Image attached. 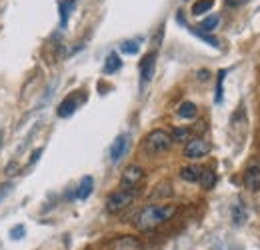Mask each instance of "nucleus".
I'll list each match as a JSON object with an SVG mask.
<instances>
[{"instance_id":"nucleus-4","label":"nucleus","mask_w":260,"mask_h":250,"mask_svg":"<svg viewBox=\"0 0 260 250\" xmlns=\"http://www.w3.org/2000/svg\"><path fill=\"white\" fill-rule=\"evenodd\" d=\"M144 180V170L138 166V164H130L128 168L122 172V178H120V186L126 188V190H136V186Z\"/></svg>"},{"instance_id":"nucleus-9","label":"nucleus","mask_w":260,"mask_h":250,"mask_svg":"<svg viewBox=\"0 0 260 250\" xmlns=\"http://www.w3.org/2000/svg\"><path fill=\"white\" fill-rule=\"evenodd\" d=\"M76 108H78V98L76 96H66L64 100L60 102V106L56 108V114L60 118H68V116H72L76 112Z\"/></svg>"},{"instance_id":"nucleus-25","label":"nucleus","mask_w":260,"mask_h":250,"mask_svg":"<svg viewBox=\"0 0 260 250\" xmlns=\"http://www.w3.org/2000/svg\"><path fill=\"white\" fill-rule=\"evenodd\" d=\"M10 190H12V184L10 182H6V184H0V202L10 194Z\"/></svg>"},{"instance_id":"nucleus-20","label":"nucleus","mask_w":260,"mask_h":250,"mask_svg":"<svg viewBox=\"0 0 260 250\" xmlns=\"http://www.w3.org/2000/svg\"><path fill=\"white\" fill-rule=\"evenodd\" d=\"M188 30L192 32V34H196L198 38H202L206 44H210V46H214V48H218L220 44H218V40L214 38V36H210V34H206V32H202V30H198V28H192V26H188Z\"/></svg>"},{"instance_id":"nucleus-11","label":"nucleus","mask_w":260,"mask_h":250,"mask_svg":"<svg viewBox=\"0 0 260 250\" xmlns=\"http://www.w3.org/2000/svg\"><path fill=\"white\" fill-rule=\"evenodd\" d=\"M120 68H122V60L118 58L116 52H110V54L106 56V63H104V74H114V72L120 70Z\"/></svg>"},{"instance_id":"nucleus-17","label":"nucleus","mask_w":260,"mask_h":250,"mask_svg":"<svg viewBox=\"0 0 260 250\" xmlns=\"http://www.w3.org/2000/svg\"><path fill=\"white\" fill-rule=\"evenodd\" d=\"M114 250H138V242L134 238H118L114 242Z\"/></svg>"},{"instance_id":"nucleus-24","label":"nucleus","mask_w":260,"mask_h":250,"mask_svg":"<svg viewBox=\"0 0 260 250\" xmlns=\"http://www.w3.org/2000/svg\"><path fill=\"white\" fill-rule=\"evenodd\" d=\"M24 234H26V228H24V224H16V226L10 230V238H12V240H20Z\"/></svg>"},{"instance_id":"nucleus-18","label":"nucleus","mask_w":260,"mask_h":250,"mask_svg":"<svg viewBox=\"0 0 260 250\" xmlns=\"http://www.w3.org/2000/svg\"><path fill=\"white\" fill-rule=\"evenodd\" d=\"M212 6H214V0H198V2H194V6H192V14L200 16V14L208 12Z\"/></svg>"},{"instance_id":"nucleus-28","label":"nucleus","mask_w":260,"mask_h":250,"mask_svg":"<svg viewBox=\"0 0 260 250\" xmlns=\"http://www.w3.org/2000/svg\"><path fill=\"white\" fill-rule=\"evenodd\" d=\"M40 154H42V150H36V152H34V157L30 158V164H32V162H36V160H38V157H40Z\"/></svg>"},{"instance_id":"nucleus-21","label":"nucleus","mask_w":260,"mask_h":250,"mask_svg":"<svg viewBox=\"0 0 260 250\" xmlns=\"http://www.w3.org/2000/svg\"><path fill=\"white\" fill-rule=\"evenodd\" d=\"M170 138L176 140V142H188V138H190V128H174V132L170 134Z\"/></svg>"},{"instance_id":"nucleus-27","label":"nucleus","mask_w":260,"mask_h":250,"mask_svg":"<svg viewBox=\"0 0 260 250\" xmlns=\"http://www.w3.org/2000/svg\"><path fill=\"white\" fill-rule=\"evenodd\" d=\"M198 78H200V80H208V70H202V72H198Z\"/></svg>"},{"instance_id":"nucleus-19","label":"nucleus","mask_w":260,"mask_h":250,"mask_svg":"<svg viewBox=\"0 0 260 250\" xmlns=\"http://www.w3.org/2000/svg\"><path fill=\"white\" fill-rule=\"evenodd\" d=\"M244 220H246V210H244L242 202H238V204H234V208H232V222H234V224H244Z\"/></svg>"},{"instance_id":"nucleus-14","label":"nucleus","mask_w":260,"mask_h":250,"mask_svg":"<svg viewBox=\"0 0 260 250\" xmlns=\"http://www.w3.org/2000/svg\"><path fill=\"white\" fill-rule=\"evenodd\" d=\"M200 170H202V168H198V166H184V168L180 170V176H182V180H186V182H198Z\"/></svg>"},{"instance_id":"nucleus-16","label":"nucleus","mask_w":260,"mask_h":250,"mask_svg":"<svg viewBox=\"0 0 260 250\" xmlns=\"http://www.w3.org/2000/svg\"><path fill=\"white\" fill-rule=\"evenodd\" d=\"M218 22H220V18H218V14H210V16H206L202 22H200V30L202 32H210L214 30L216 26H218Z\"/></svg>"},{"instance_id":"nucleus-2","label":"nucleus","mask_w":260,"mask_h":250,"mask_svg":"<svg viewBox=\"0 0 260 250\" xmlns=\"http://www.w3.org/2000/svg\"><path fill=\"white\" fill-rule=\"evenodd\" d=\"M136 198V190H126V188H118L114 190L108 198H106V210L110 214H118L122 210H126Z\"/></svg>"},{"instance_id":"nucleus-7","label":"nucleus","mask_w":260,"mask_h":250,"mask_svg":"<svg viewBox=\"0 0 260 250\" xmlns=\"http://www.w3.org/2000/svg\"><path fill=\"white\" fill-rule=\"evenodd\" d=\"M128 144H130V138L126 134H120L114 142H112V146H110V160L112 162H120L122 157L126 154V150H128Z\"/></svg>"},{"instance_id":"nucleus-26","label":"nucleus","mask_w":260,"mask_h":250,"mask_svg":"<svg viewBox=\"0 0 260 250\" xmlns=\"http://www.w3.org/2000/svg\"><path fill=\"white\" fill-rule=\"evenodd\" d=\"M248 0H224V4L230 6V8H238V6H244Z\"/></svg>"},{"instance_id":"nucleus-22","label":"nucleus","mask_w":260,"mask_h":250,"mask_svg":"<svg viewBox=\"0 0 260 250\" xmlns=\"http://www.w3.org/2000/svg\"><path fill=\"white\" fill-rule=\"evenodd\" d=\"M224 78H226V70H220L218 72V84H216V96H214L216 102H222V96H224Z\"/></svg>"},{"instance_id":"nucleus-23","label":"nucleus","mask_w":260,"mask_h":250,"mask_svg":"<svg viewBox=\"0 0 260 250\" xmlns=\"http://www.w3.org/2000/svg\"><path fill=\"white\" fill-rule=\"evenodd\" d=\"M120 52H124V54H136V52H138V42L128 40V42L120 44Z\"/></svg>"},{"instance_id":"nucleus-10","label":"nucleus","mask_w":260,"mask_h":250,"mask_svg":"<svg viewBox=\"0 0 260 250\" xmlns=\"http://www.w3.org/2000/svg\"><path fill=\"white\" fill-rule=\"evenodd\" d=\"M92 188H94V178L92 176H84L78 184V190H76V198L78 200H86L90 194H92Z\"/></svg>"},{"instance_id":"nucleus-12","label":"nucleus","mask_w":260,"mask_h":250,"mask_svg":"<svg viewBox=\"0 0 260 250\" xmlns=\"http://www.w3.org/2000/svg\"><path fill=\"white\" fill-rule=\"evenodd\" d=\"M198 182L202 184L204 190H210V188L216 184V174H214L210 168H202V170H200V178H198Z\"/></svg>"},{"instance_id":"nucleus-1","label":"nucleus","mask_w":260,"mask_h":250,"mask_svg":"<svg viewBox=\"0 0 260 250\" xmlns=\"http://www.w3.org/2000/svg\"><path fill=\"white\" fill-rule=\"evenodd\" d=\"M176 214V206L174 204H160V206H146L142 212H138V216L134 220L138 230H152L156 226H160L164 222L172 218Z\"/></svg>"},{"instance_id":"nucleus-8","label":"nucleus","mask_w":260,"mask_h":250,"mask_svg":"<svg viewBox=\"0 0 260 250\" xmlns=\"http://www.w3.org/2000/svg\"><path fill=\"white\" fill-rule=\"evenodd\" d=\"M244 186L250 192H258L260 190V166H248L244 170V178H242Z\"/></svg>"},{"instance_id":"nucleus-5","label":"nucleus","mask_w":260,"mask_h":250,"mask_svg":"<svg viewBox=\"0 0 260 250\" xmlns=\"http://www.w3.org/2000/svg\"><path fill=\"white\" fill-rule=\"evenodd\" d=\"M208 152H210V144H208V140H204V138H192V140H188L186 146H184V157L190 158V160L206 157Z\"/></svg>"},{"instance_id":"nucleus-15","label":"nucleus","mask_w":260,"mask_h":250,"mask_svg":"<svg viewBox=\"0 0 260 250\" xmlns=\"http://www.w3.org/2000/svg\"><path fill=\"white\" fill-rule=\"evenodd\" d=\"M196 104H192V102H182L180 106H178V116H182V118H194L196 116Z\"/></svg>"},{"instance_id":"nucleus-3","label":"nucleus","mask_w":260,"mask_h":250,"mask_svg":"<svg viewBox=\"0 0 260 250\" xmlns=\"http://www.w3.org/2000/svg\"><path fill=\"white\" fill-rule=\"evenodd\" d=\"M170 146H172V138H170V134L164 132V130H152V132L144 138V150H146L148 154L166 152Z\"/></svg>"},{"instance_id":"nucleus-6","label":"nucleus","mask_w":260,"mask_h":250,"mask_svg":"<svg viewBox=\"0 0 260 250\" xmlns=\"http://www.w3.org/2000/svg\"><path fill=\"white\" fill-rule=\"evenodd\" d=\"M154 68H156V54H154V52H148V54L140 60V80H142V84H146V82L152 80Z\"/></svg>"},{"instance_id":"nucleus-13","label":"nucleus","mask_w":260,"mask_h":250,"mask_svg":"<svg viewBox=\"0 0 260 250\" xmlns=\"http://www.w3.org/2000/svg\"><path fill=\"white\" fill-rule=\"evenodd\" d=\"M74 4H76L74 0H58V6H60V24H62V28L66 26V22H68V16H70Z\"/></svg>"}]
</instances>
